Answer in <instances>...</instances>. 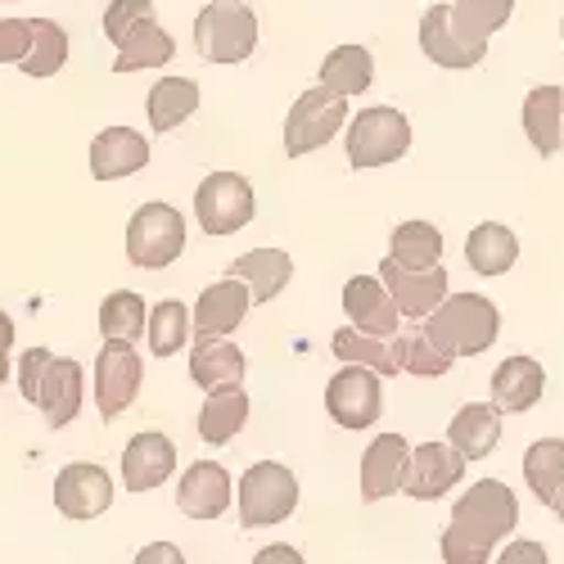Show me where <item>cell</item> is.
I'll return each instance as SVG.
<instances>
[{"label":"cell","instance_id":"1","mask_svg":"<svg viewBox=\"0 0 564 564\" xmlns=\"http://www.w3.org/2000/svg\"><path fill=\"white\" fill-rule=\"evenodd\" d=\"M520 524V501L501 479H479L456 501L452 524L443 529V560L447 564H484L492 560L497 542Z\"/></svg>","mask_w":564,"mask_h":564},{"label":"cell","instance_id":"2","mask_svg":"<svg viewBox=\"0 0 564 564\" xmlns=\"http://www.w3.org/2000/svg\"><path fill=\"white\" fill-rule=\"evenodd\" d=\"M501 312L484 294H452L425 316V335L456 361V357H479L497 344Z\"/></svg>","mask_w":564,"mask_h":564},{"label":"cell","instance_id":"3","mask_svg":"<svg viewBox=\"0 0 564 564\" xmlns=\"http://www.w3.org/2000/svg\"><path fill=\"white\" fill-rule=\"evenodd\" d=\"M195 45L208 64H245L258 45V19L245 0H208L195 19Z\"/></svg>","mask_w":564,"mask_h":564},{"label":"cell","instance_id":"4","mask_svg":"<svg viewBox=\"0 0 564 564\" xmlns=\"http://www.w3.org/2000/svg\"><path fill=\"white\" fill-rule=\"evenodd\" d=\"M348 122V96L330 86H312L290 105L285 118V154L290 159H307L316 150H325L339 135V127Z\"/></svg>","mask_w":564,"mask_h":564},{"label":"cell","instance_id":"5","mask_svg":"<svg viewBox=\"0 0 564 564\" xmlns=\"http://www.w3.org/2000/svg\"><path fill=\"white\" fill-rule=\"evenodd\" d=\"M185 253V217L172 204H145L127 221V258L140 271H163Z\"/></svg>","mask_w":564,"mask_h":564},{"label":"cell","instance_id":"6","mask_svg":"<svg viewBox=\"0 0 564 564\" xmlns=\"http://www.w3.org/2000/svg\"><path fill=\"white\" fill-rule=\"evenodd\" d=\"M299 506V479L290 465L280 460H258L249 465V475L240 479V520L245 529H267L290 520Z\"/></svg>","mask_w":564,"mask_h":564},{"label":"cell","instance_id":"7","mask_svg":"<svg viewBox=\"0 0 564 564\" xmlns=\"http://www.w3.org/2000/svg\"><path fill=\"white\" fill-rule=\"evenodd\" d=\"M411 150V122L398 109H361L348 118V163L361 167H384L398 163Z\"/></svg>","mask_w":564,"mask_h":564},{"label":"cell","instance_id":"8","mask_svg":"<svg viewBox=\"0 0 564 564\" xmlns=\"http://www.w3.org/2000/svg\"><path fill=\"white\" fill-rule=\"evenodd\" d=\"M195 217L208 235H235L258 217L253 185L240 172H213L195 191Z\"/></svg>","mask_w":564,"mask_h":564},{"label":"cell","instance_id":"9","mask_svg":"<svg viewBox=\"0 0 564 564\" xmlns=\"http://www.w3.org/2000/svg\"><path fill=\"white\" fill-rule=\"evenodd\" d=\"M325 406H330V420L339 430H370L375 420H380V406H384L380 370L344 361V370L330 380V389H325Z\"/></svg>","mask_w":564,"mask_h":564},{"label":"cell","instance_id":"10","mask_svg":"<svg viewBox=\"0 0 564 564\" xmlns=\"http://www.w3.org/2000/svg\"><path fill=\"white\" fill-rule=\"evenodd\" d=\"M380 280L389 285L398 312L406 321H425L443 299H447V271L434 262V267H406L398 262L393 253L380 262Z\"/></svg>","mask_w":564,"mask_h":564},{"label":"cell","instance_id":"11","mask_svg":"<svg viewBox=\"0 0 564 564\" xmlns=\"http://www.w3.org/2000/svg\"><path fill=\"white\" fill-rule=\"evenodd\" d=\"M140 380H145V366L131 352V344H105L96 357V406L105 415V425L118 415H127V406L140 398Z\"/></svg>","mask_w":564,"mask_h":564},{"label":"cell","instance_id":"12","mask_svg":"<svg viewBox=\"0 0 564 564\" xmlns=\"http://www.w3.org/2000/svg\"><path fill=\"white\" fill-rule=\"evenodd\" d=\"M460 479H465V456L452 443H420V447H411L402 492L415 497V501H438Z\"/></svg>","mask_w":564,"mask_h":564},{"label":"cell","instance_id":"13","mask_svg":"<svg viewBox=\"0 0 564 564\" xmlns=\"http://www.w3.org/2000/svg\"><path fill=\"white\" fill-rule=\"evenodd\" d=\"M55 506H59L64 520H100V514L113 506L109 469L90 465V460L64 465L59 479H55Z\"/></svg>","mask_w":564,"mask_h":564},{"label":"cell","instance_id":"14","mask_svg":"<svg viewBox=\"0 0 564 564\" xmlns=\"http://www.w3.org/2000/svg\"><path fill=\"white\" fill-rule=\"evenodd\" d=\"M249 307H253V294H249V285L240 275H226V280H217V285H208L204 294H199V303H195V339H208V335H235L245 325V316H249Z\"/></svg>","mask_w":564,"mask_h":564},{"label":"cell","instance_id":"15","mask_svg":"<svg viewBox=\"0 0 564 564\" xmlns=\"http://www.w3.org/2000/svg\"><path fill=\"white\" fill-rule=\"evenodd\" d=\"M230 506V475L217 460H195L176 484V510L185 520H221Z\"/></svg>","mask_w":564,"mask_h":564},{"label":"cell","instance_id":"16","mask_svg":"<svg viewBox=\"0 0 564 564\" xmlns=\"http://www.w3.org/2000/svg\"><path fill=\"white\" fill-rule=\"evenodd\" d=\"M172 469H176V447L167 434L159 430H145V434H135L122 452V484L131 492H154L159 484L172 479Z\"/></svg>","mask_w":564,"mask_h":564},{"label":"cell","instance_id":"17","mask_svg":"<svg viewBox=\"0 0 564 564\" xmlns=\"http://www.w3.org/2000/svg\"><path fill=\"white\" fill-rule=\"evenodd\" d=\"M406 460H411V443L402 434H380L366 456H361V501H384L402 488L406 479Z\"/></svg>","mask_w":564,"mask_h":564},{"label":"cell","instance_id":"18","mask_svg":"<svg viewBox=\"0 0 564 564\" xmlns=\"http://www.w3.org/2000/svg\"><path fill=\"white\" fill-rule=\"evenodd\" d=\"M150 163V145L145 135L131 127H105L96 140H90V176L96 181H122L135 176Z\"/></svg>","mask_w":564,"mask_h":564},{"label":"cell","instance_id":"19","mask_svg":"<svg viewBox=\"0 0 564 564\" xmlns=\"http://www.w3.org/2000/svg\"><path fill=\"white\" fill-rule=\"evenodd\" d=\"M344 312L366 335H398V316L402 312H398L389 285L384 280H375V275H352L344 285Z\"/></svg>","mask_w":564,"mask_h":564},{"label":"cell","instance_id":"20","mask_svg":"<svg viewBox=\"0 0 564 564\" xmlns=\"http://www.w3.org/2000/svg\"><path fill=\"white\" fill-rule=\"evenodd\" d=\"M542 389H546V370H542V361H533V357H506V361L492 370V402H497V411H506V415L533 411L538 398H542Z\"/></svg>","mask_w":564,"mask_h":564},{"label":"cell","instance_id":"21","mask_svg":"<svg viewBox=\"0 0 564 564\" xmlns=\"http://www.w3.org/2000/svg\"><path fill=\"white\" fill-rule=\"evenodd\" d=\"M36 406L45 411V425L51 430H64L77 420V411H82V366L73 357H51V366H45V375H41Z\"/></svg>","mask_w":564,"mask_h":564},{"label":"cell","instance_id":"22","mask_svg":"<svg viewBox=\"0 0 564 564\" xmlns=\"http://www.w3.org/2000/svg\"><path fill=\"white\" fill-rule=\"evenodd\" d=\"M524 135L542 159H555L564 150V90L560 86H533L524 100Z\"/></svg>","mask_w":564,"mask_h":564},{"label":"cell","instance_id":"23","mask_svg":"<svg viewBox=\"0 0 564 564\" xmlns=\"http://www.w3.org/2000/svg\"><path fill=\"white\" fill-rule=\"evenodd\" d=\"M245 425H249V393H245V384H217V389H208V402L199 411V438L208 447H226Z\"/></svg>","mask_w":564,"mask_h":564},{"label":"cell","instance_id":"24","mask_svg":"<svg viewBox=\"0 0 564 564\" xmlns=\"http://www.w3.org/2000/svg\"><path fill=\"white\" fill-rule=\"evenodd\" d=\"M497 438H501V411H497V402H469V406L456 411V420L447 425V443H452L465 460L492 456Z\"/></svg>","mask_w":564,"mask_h":564},{"label":"cell","instance_id":"25","mask_svg":"<svg viewBox=\"0 0 564 564\" xmlns=\"http://www.w3.org/2000/svg\"><path fill=\"white\" fill-rule=\"evenodd\" d=\"M420 51H425L438 68H475L488 51H475L452 32V6H434L420 19Z\"/></svg>","mask_w":564,"mask_h":564},{"label":"cell","instance_id":"26","mask_svg":"<svg viewBox=\"0 0 564 564\" xmlns=\"http://www.w3.org/2000/svg\"><path fill=\"white\" fill-rule=\"evenodd\" d=\"M230 275L245 280L253 303H271V299L285 294V285L294 280V262L280 249H253V253H240L230 262Z\"/></svg>","mask_w":564,"mask_h":564},{"label":"cell","instance_id":"27","mask_svg":"<svg viewBox=\"0 0 564 564\" xmlns=\"http://www.w3.org/2000/svg\"><path fill=\"white\" fill-rule=\"evenodd\" d=\"M118 59H113V73H140V68H163L172 55H176V41L159 28V19H140L118 45Z\"/></svg>","mask_w":564,"mask_h":564},{"label":"cell","instance_id":"28","mask_svg":"<svg viewBox=\"0 0 564 564\" xmlns=\"http://www.w3.org/2000/svg\"><path fill=\"white\" fill-rule=\"evenodd\" d=\"M191 380L204 393L217 389V384H240L245 380V352L235 348L226 335L195 339V348H191Z\"/></svg>","mask_w":564,"mask_h":564},{"label":"cell","instance_id":"29","mask_svg":"<svg viewBox=\"0 0 564 564\" xmlns=\"http://www.w3.org/2000/svg\"><path fill=\"white\" fill-rule=\"evenodd\" d=\"M520 258V240H514V230H506L501 221H484L469 230L465 240V262L475 267L479 275H506Z\"/></svg>","mask_w":564,"mask_h":564},{"label":"cell","instance_id":"30","mask_svg":"<svg viewBox=\"0 0 564 564\" xmlns=\"http://www.w3.org/2000/svg\"><path fill=\"white\" fill-rule=\"evenodd\" d=\"M514 14V0H456L452 6V32L475 45V51H488L492 32H501Z\"/></svg>","mask_w":564,"mask_h":564},{"label":"cell","instance_id":"31","mask_svg":"<svg viewBox=\"0 0 564 564\" xmlns=\"http://www.w3.org/2000/svg\"><path fill=\"white\" fill-rule=\"evenodd\" d=\"M199 109V82L191 77H163L150 86V127L154 131H176L185 118Z\"/></svg>","mask_w":564,"mask_h":564},{"label":"cell","instance_id":"32","mask_svg":"<svg viewBox=\"0 0 564 564\" xmlns=\"http://www.w3.org/2000/svg\"><path fill=\"white\" fill-rule=\"evenodd\" d=\"M330 352L339 361H352V366H370L380 375H398V357H393V335H366L357 325H344L330 339Z\"/></svg>","mask_w":564,"mask_h":564},{"label":"cell","instance_id":"33","mask_svg":"<svg viewBox=\"0 0 564 564\" xmlns=\"http://www.w3.org/2000/svg\"><path fill=\"white\" fill-rule=\"evenodd\" d=\"M370 82H375V59L366 45H339L321 64V86L339 90V96H361V90H370Z\"/></svg>","mask_w":564,"mask_h":564},{"label":"cell","instance_id":"34","mask_svg":"<svg viewBox=\"0 0 564 564\" xmlns=\"http://www.w3.org/2000/svg\"><path fill=\"white\" fill-rule=\"evenodd\" d=\"M524 479L542 506H555L564 492V438H538L524 456Z\"/></svg>","mask_w":564,"mask_h":564},{"label":"cell","instance_id":"35","mask_svg":"<svg viewBox=\"0 0 564 564\" xmlns=\"http://www.w3.org/2000/svg\"><path fill=\"white\" fill-rule=\"evenodd\" d=\"M145 299L131 294V290H113L105 303H100V335L105 344H135L140 335H145Z\"/></svg>","mask_w":564,"mask_h":564},{"label":"cell","instance_id":"36","mask_svg":"<svg viewBox=\"0 0 564 564\" xmlns=\"http://www.w3.org/2000/svg\"><path fill=\"white\" fill-rule=\"evenodd\" d=\"M68 64V32L55 19H32V45L19 59L28 77H55Z\"/></svg>","mask_w":564,"mask_h":564},{"label":"cell","instance_id":"37","mask_svg":"<svg viewBox=\"0 0 564 564\" xmlns=\"http://www.w3.org/2000/svg\"><path fill=\"white\" fill-rule=\"evenodd\" d=\"M393 357H398V370L406 375H420V380H438V375L452 370V357L425 335V330H406V335H393Z\"/></svg>","mask_w":564,"mask_h":564},{"label":"cell","instance_id":"38","mask_svg":"<svg viewBox=\"0 0 564 564\" xmlns=\"http://www.w3.org/2000/svg\"><path fill=\"white\" fill-rule=\"evenodd\" d=\"M145 330H150V352H154V357H172V352H181L185 339H191L195 321H191V312H185V303L163 299V303L150 307Z\"/></svg>","mask_w":564,"mask_h":564},{"label":"cell","instance_id":"39","mask_svg":"<svg viewBox=\"0 0 564 564\" xmlns=\"http://www.w3.org/2000/svg\"><path fill=\"white\" fill-rule=\"evenodd\" d=\"M393 258L406 267H434L443 258V230L430 221H402L393 230Z\"/></svg>","mask_w":564,"mask_h":564},{"label":"cell","instance_id":"40","mask_svg":"<svg viewBox=\"0 0 564 564\" xmlns=\"http://www.w3.org/2000/svg\"><path fill=\"white\" fill-rule=\"evenodd\" d=\"M154 14V0H109V10H105V36L118 45L140 19H150Z\"/></svg>","mask_w":564,"mask_h":564},{"label":"cell","instance_id":"41","mask_svg":"<svg viewBox=\"0 0 564 564\" xmlns=\"http://www.w3.org/2000/svg\"><path fill=\"white\" fill-rule=\"evenodd\" d=\"M32 45V23L28 19H0V64H19Z\"/></svg>","mask_w":564,"mask_h":564},{"label":"cell","instance_id":"42","mask_svg":"<svg viewBox=\"0 0 564 564\" xmlns=\"http://www.w3.org/2000/svg\"><path fill=\"white\" fill-rule=\"evenodd\" d=\"M51 348H28L23 357H19V389H23V398L36 406V393H41V375H45V366H51Z\"/></svg>","mask_w":564,"mask_h":564},{"label":"cell","instance_id":"43","mask_svg":"<svg viewBox=\"0 0 564 564\" xmlns=\"http://www.w3.org/2000/svg\"><path fill=\"white\" fill-rule=\"evenodd\" d=\"M501 564H546V546L542 542H510L506 555H497Z\"/></svg>","mask_w":564,"mask_h":564},{"label":"cell","instance_id":"44","mask_svg":"<svg viewBox=\"0 0 564 564\" xmlns=\"http://www.w3.org/2000/svg\"><path fill=\"white\" fill-rule=\"evenodd\" d=\"M135 560H140V564H181L185 555H181L176 546H167V542H154V546H145V551H140Z\"/></svg>","mask_w":564,"mask_h":564},{"label":"cell","instance_id":"45","mask_svg":"<svg viewBox=\"0 0 564 564\" xmlns=\"http://www.w3.org/2000/svg\"><path fill=\"white\" fill-rule=\"evenodd\" d=\"M303 555L294 551V546H267L262 555H258V564H299Z\"/></svg>","mask_w":564,"mask_h":564},{"label":"cell","instance_id":"46","mask_svg":"<svg viewBox=\"0 0 564 564\" xmlns=\"http://www.w3.org/2000/svg\"><path fill=\"white\" fill-rule=\"evenodd\" d=\"M0 344H14V321L0 312Z\"/></svg>","mask_w":564,"mask_h":564},{"label":"cell","instance_id":"47","mask_svg":"<svg viewBox=\"0 0 564 564\" xmlns=\"http://www.w3.org/2000/svg\"><path fill=\"white\" fill-rule=\"evenodd\" d=\"M10 380V344H0V384Z\"/></svg>","mask_w":564,"mask_h":564},{"label":"cell","instance_id":"48","mask_svg":"<svg viewBox=\"0 0 564 564\" xmlns=\"http://www.w3.org/2000/svg\"><path fill=\"white\" fill-rule=\"evenodd\" d=\"M551 510H555V514H560V520H564V492L555 497V506H551Z\"/></svg>","mask_w":564,"mask_h":564},{"label":"cell","instance_id":"49","mask_svg":"<svg viewBox=\"0 0 564 564\" xmlns=\"http://www.w3.org/2000/svg\"><path fill=\"white\" fill-rule=\"evenodd\" d=\"M6 6H19V0H6Z\"/></svg>","mask_w":564,"mask_h":564},{"label":"cell","instance_id":"50","mask_svg":"<svg viewBox=\"0 0 564 564\" xmlns=\"http://www.w3.org/2000/svg\"><path fill=\"white\" fill-rule=\"evenodd\" d=\"M560 32H564V28H560Z\"/></svg>","mask_w":564,"mask_h":564}]
</instances>
